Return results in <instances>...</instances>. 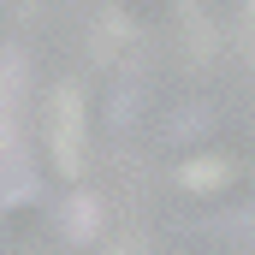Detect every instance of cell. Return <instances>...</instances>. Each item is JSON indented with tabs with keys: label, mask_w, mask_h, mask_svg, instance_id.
<instances>
[{
	"label": "cell",
	"mask_w": 255,
	"mask_h": 255,
	"mask_svg": "<svg viewBox=\"0 0 255 255\" xmlns=\"http://www.w3.org/2000/svg\"><path fill=\"white\" fill-rule=\"evenodd\" d=\"M54 154H60L65 172L83 166V119H77V89H60L54 101Z\"/></svg>",
	"instance_id": "1"
},
{
	"label": "cell",
	"mask_w": 255,
	"mask_h": 255,
	"mask_svg": "<svg viewBox=\"0 0 255 255\" xmlns=\"http://www.w3.org/2000/svg\"><path fill=\"white\" fill-rule=\"evenodd\" d=\"M30 190H36V172L24 166V154H0V208L30 202Z\"/></svg>",
	"instance_id": "2"
},
{
	"label": "cell",
	"mask_w": 255,
	"mask_h": 255,
	"mask_svg": "<svg viewBox=\"0 0 255 255\" xmlns=\"http://www.w3.org/2000/svg\"><path fill=\"white\" fill-rule=\"evenodd\" d=\"M136 107H142V83H136V77H119V83L107 89V125L125 130L130 119H136Z\"/></svg>",
	"instance_id": "3"
},
{
	"label": "cell",
	"mask_w": 255,
	"mask_h": 255,
	"mask_svg": "<svg viewBox=\"0 0 255 255\" xmlns=\"http://www.w3.org/2000/svg\"><path fill=\"white\" fill-rule=\"evenodd\" d=\"M214 125V107H184L178 113V125H172V136H196V130Z\"/></svg>",
	"instance_id": "4"
},
{
	"label": "cell",
	"mask_w": 255,
	"mask_h": 255,
	"mask_svg": "<svg viewBox=\"0 0 255 255\" xmlns=\"http://www.w3.org/2000/svg\"><path fill=\"white\" fill-rule=\"evenodd\" d=\"M184 184H220V166H214V160H208V166H190Z\"/></svg>",
	"instance_id": "5"
}]
</instances>
